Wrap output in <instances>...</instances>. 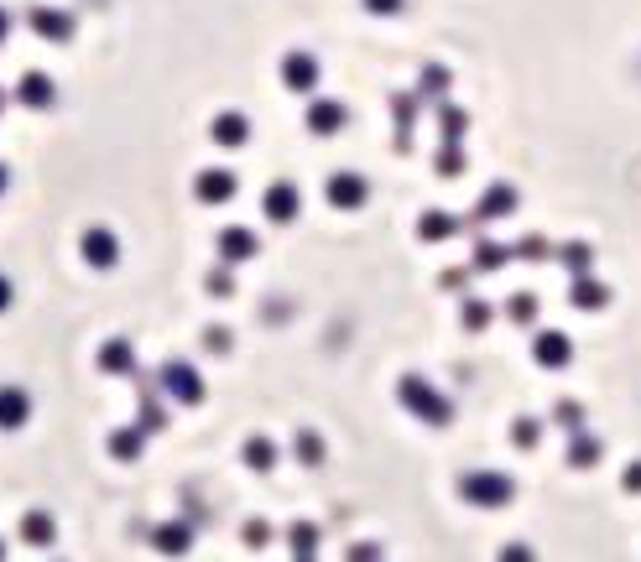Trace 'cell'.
I'll return each mask as SVG.
<instances>
[{
    "label": "cell",
    "mask_w": 641,
    "mask_h": 562,
    "mask_svg": "<svg viewBox=\"0 0 641 562\" xmlns=\"http://www.w3.org/2000/svg\"><path fill=\"white\" fill-rule=\"evenodd\" d=\"M459 495L475 505V510H501V505H511L517 484H511L506 474H495V469H469L464 479H459Z\"/></svg>",
    "instance_id": "6da1fadb"
},
{
    "label": "cell",
    "mask_w": 641,
    "mask_h": 562,
    "mask_svg": "<svg viewBox=\"0 0 641 562\" xmlns=\"http://www.w3.org/2000/svg\"><path fill=\"white\" fill-rule=\"evenodd\" d=\"M397 396H401V407H407L412 416H423L427 427H449V422H454V407H449V396H438V390H433L423 375H407Z\"/></svg>",
    "instance_id": "7a4b0ae2"
},
{
    "label": "cell",
    "mask_w": 641,
    "mask_h": 562,
    "mask_svg": "<svg viewBox=\"0 0 641 562\" xmlns=\"http://www.w3.org/2000/svg\"><path fill=\"white\" fill-rule=\"evenodd\" d=\"M156 385H162V390H167L173 401H183V407H198V401H204V381H198V370H193V365H183V359L162 365Z\"/></svg>",
    "instance_id": "3957f363"
},
{
    "label": "cell",
    "mask_w": 641,
    "mask_h": 562,
    "mask_svg": "<svg viewBox=\"0 0 641 562\" xmlns=\"http://www.w3.org/2000/svg\"><path fill=\"white\" fill-rule=\"evenodd\" d=\"M27 27L37 31L42 42H53V47H68V42H73V16L58 11V5H37V11H27Z\"/></svg>",
    "instance_id": "277c9868"
},
{
    "label": "cell",
    "mask_w": 641,
    "mask_h": 562,
    "mask_svg": "<svg viewBox=\"0 0 641 562\" xmlns=\"http://www.w3.org/2000/svg\"><path fill=\"white\" fill-rule=\"evenodd\" d=\"M16 105H27V110H53L58 105V84L42 73V68H27L21 79H16V94H11Z\"/></svg>",
    "instance_id": "5b68a950"
},
{
    "label": "cell",
    "mask_w": 641,
    "mask_h": 562,
    "mask_svg": "<svg viewBox=\"0 0 641 562\" xmlns=\"http://www.w3.org/2000/svg\"><path fill=\"white\" fill-rule=\"evenodd\" d=\"M324 198H329L339 214H355V208H366L370 182L360 178V172H334V178H329V188H324Z\"/></svg>",
    "instance_id": "8992f818"
},
{
    "label": "cell",
    "mask_w": 641,
    "mask_h": 562,
    "mask_svg": "<svg viewBox=\"0 0 641 562\" xmlns=\"http://www.w3.org/2000/svg\"><path fill=\"white\" fill-rule=\"evenodd\" d=\"M261 208H266V219L272 224H292L298 219V208H303V193H298V182L276 178L266 193H261Z\"/></svg>",
    "instance_id": "52a82bcc"
},
{
    "label": "cell",
    "mask_w": 641,
    "mask_h": 562,
    "mask_svg": "<svg viewBox=\"0 0 641 562\" xmlns=\"http://www.w3.org/2000/svg\"><path fill=\"white\" fill-rule=\"evenodd\" d=\"M318 79H324V68L313 53H287L282 58V84L292 94H318Z\"/></svg>",
    "instance_id": "ba28073f"
},
{
    "label": "cell",
    "mask_w": 641,
    "mask_h": 562,
    "mask_svg": "<svg viewBox=\"0 0 641 562\" xmlns=\"http://www.w3.org/2000/svg\"><path fill=\"white\" fill-rule=\"evenodd\" d=\"M214 245H219V266H240V261H250V256L261 250L256 230H245V224H224Z\"/></svg>",
    "instance_id": "9c48e42d"
},
{
    "label": "cell",
    "mask_w": 641,
    "mask_h": 562,
    "mask_svg": "<svg viewBox=\"0 0 641 562\" xmlns=\"http://www.w3.org/2000/svg\"><path fill=\"white\" fill-rule=\"evenodd\" d=\"M79 256H84L94 271H110L121 261V239L110 235L105 224H94V230H84V239H79Z\"/></svg>",
    "instance_id": "30bf717a"
},
{
    "label": "cell",
    "mask_w": 641,
    "mask_h": 562,
    "mask_svg": "<svg viewBox=\"0 0 641 562\" xmlns=\"http://www.w3.org/2000/svg\"><path fill=\"white\" fill-rule=\"evenodd\" d=\"M235 188H240L235 172L209 167V172H198V178H193V198H198V204H209V208H219V204H230V198H235Z\"/></svg>",
    "instance_id": "8fae6325"
},
{
    "label": "cell",
    "mask_w": 641,
    "mask_h": 562,
    "mask_svg": "<svg viewBox=\"0 0 641 562\" xmlns=\"http://www.w3.org/2000/svg\"><path fill=\"white\" fill-rule=\"evenodd\" d=\"M308 130H313V136H339V130H344V120H350V110H344V105H339V99H324V94H318V99H308Z\"/></svg>",
    "instance_id": "7c38bea8"
},
{
    "label": "cell",
    "mask_w": 641,
    "mask_h": 562,
    "mask_svg": "<svg viewBox=\"0 0 641 562\" xmlns=\"http://www.w3.org/2000/svg\"><path fill=\"white\" fill-rule=\"evenodd\" d=\"M209 136H214V147H224V151H235L250 141V120L240 115V110H219L209 125Z\"/></svg>",
    "instance_id": "4fadbf2b"
},
{
    "label": "cell",
    "mask_w": 641,
    "mask_h": 562,
    "mask_svg": "<svg viewBox=\"0 0 641 562\" xmlns=\"http://www.w3.org/2000/svg\"><path fill=\"white\" fill-rule=\"evenodd\" d=\"M27 416H31L27 385H0V432H16V427H27Z\"/></svg>",
    "instance_id": "5bb4252c"
},
{
    "label": "cell",
    "mask_w": 641,
    "mask_h": 562,
    "mask_svg": "<svg viewBox=\"0 0 641 562\" xmlns=\"http://www.w3.org/2000/svg\"><path fill=\"white\" fill-rule=\"evenodd\" d=\"M532 359L543 365V370H563L569 359H574V344H569V333H537V344H532Z\"/></svg>",
    "instance_id": "9a60e30c"
},
{
    "label": "cell",
    "mask_w": 641,
    "mask_h": 562,
    "mask_svg": "<svg viewBox=\"0 0 641 562\" xmlns=\"http://www.w3.org/2000/svg\"><path fill=\"white\" fill-rule=\"evenodd\" d=\"M152 547L167 552V558L188 552L193 547V521H162V526H152Z\"/></svg>",
    "instance_id": "2e32d148"
},
{
    "label": "cell",
    "mask_w": 641,
    "mask_h": 562,
    "mask_svg": "<svg viewBox=\"0 0 641 562\" xmlns=\"http://www.w3.org/2000/svg\"><path fill=\"white\" fill-rule=\"evenodd\" d=\"M16 532H21V541H27V547H53L58 526H53V516H47V510H27Z\"/></svg>",
    "instance_id": "e0dca14e"
},
{
    "label": "cell",
    "mask_w": 641,
    "mask_h": 562,
    "mask_svg": "<svg viewBox=\"0 0 641 562\" xmlns=\"http://www.w3.org/2000/svg\"><path fill=\"white\" fill-rule=\"evenodd\" d=\"M511 208H517V188L495 182L485 198H480V208H475V224H485V219H501V214H511Z\"/></svg>",
    "instance_id": "ac0fdd59"
},
{
    "label": "cell",
    "mask_w": 641,
    "mask_h": 562,
    "mask_svg": "<svg viewBox=\"0 0 641 562\" xmlns=\"http://www.w3.org/2000/svg\"><path fill=\"white\" fill-rule=\"evenodd\" d=\"M99 370H105V375H131V370H136V349H131L125 339H110V344L99 349Z\"/></svg>",
    "instance_id": "d6986e66"
},
{
    "label": "cell",
    "mask_w": 641,
    "mask_h": 562,
    "mask_svg": "<svg viewBox=\"0 0 641 562\" xmlns=\"http://www.w3.org/2000/svg\"><path fill=\"white\" fill-rule=\"evenodd\" d=\"M392 115H397V151H412V120H417V94H397V99H392Z\"/></svg>",
    "instance_id": "ffe728a7"
},
{
    "label": "cell",
    "mask_w": 641,
    "mask_h": 562,
    "mask_svg": "<svg viewBox=\"0 0 641 562\" xmlns=\"http://www.w3.org/2000/svg\"><path fill=\"white\" fill-rule=\"evenodd\" d=\"M569 302H574V307H584V313H600V307L611 302V292H605L600 281H589V276H574V287H569Z\"/></svg>",
    "instance_id": "44dd1931"
},
{
    "label": "cell",
    "mask_w": 641,
    "mask_h": 562,
    "mask_svg": "<svg viewBox=\"0 0 641 562\" xmlns=\"http://www.w3.org/2000/svg\"><path fill=\"white\" fill-rule=\"evenodd\" d=\"M459 230H464V224H459L454 214H438V208H433V214H423V224H417V239L438 245V239H454Z\"/></svg>",
    "instance_id": "7402d4cb"
},
{
    "label": "cell",
    "mask_w": 641,
    "mask_h": 562,
    "mask_svg": "<svg viewBox=\"0 0 641 562\" xmlns=\"http://www.w3.org/2000/svg\"><path fill=\"white\" fill-rule=\"evenodd\" d=\"M141 443H147V432H141V427H121V432H110V458L131 464V458L141 453Z\"/></svg>",
    "instance_id": "603a6c76"
},
{
    "label": "cell",
    "mask_w": 641,
    "mask_h": 562,
    "mask_svg": "<svg viewBox=\"0 0 641 562\" xmlns=\"http://www.w3.org/2000/svg\"><path fill=\"white\" fill-rule=\"evenodd\" d=\"M600 438H589V432H574V443H569V464L574 469H589V464H600Z\"/></svg>",
    "instance_id": "cb8c5ba5"
},
{
    "label": "cell",
    "mask_w": 641,
    "mask_h": 562,
    "mask_svg": "<svg viewBox=\"0 0 641 562\" xmlns=\"http://www.w3.org/2000/svg\"><path fill=\"white\" fill-rule=\"evenodd\" d=\"M276 458H282V453H276V443H272V438H250V443H245V464H250L256 474L276 469Z\"/></svg>",
    "instance_id": "d4e9b609"
},
{
    "label": "cell",
    "mask_w": 641,
    "mask_h": 562,
    "mask_svg": "<svg viewBox=\"0 0 641 562\" xmlns=\"http://www.w3.org/2000/svg\"><path fill=\"white\" fill-rule=\"evenodd\" d=\"M313 547H318V526H313V521H298V526H292V558L313 562Z\"/></svg>",
    "instance_id": "484cf974"
},
{
    "label": "cell",
    "mask_w": 641,
    "mask_h": 562,
    "mask_svg": "<svg viewBox=\"0 0 641 562\" xmlns=\"http://www.w3.org/2000/svg\"><path fill=\"white\" fill-rule=\"evenodd\" d=\"M506 318H511V323H521V328L537 323V297H532V292H517L511 302H506Z\"/></svg>",
    "instance_id": "4316f807"
},
{
    "label": "cell",
    "mask_w": 641,
    "mask_h": 562,
    "mask_svg": "<svg viewBox=\"0 0 641 562\" xmlns=\"http://www.w3.org/2000/svg\"><path fill=\"white\" fill-rule=\"evenodd\" d=\"M136 427H141L147 438L167 427V412H162V407H156V401H152V390H141V422H136Z\"/></svg>",
    "instance_id": "83f0119b"
},
{
    "label": "cell",
    "mask_w": 641,
    "mask_h": 562,
    "mask_svg": "<svg viewBox=\"0 0 641 562\" xmlns=\"http://www.w3.org/2000/svg\"><path fill=\"white\" fill-rule=\"evenodd\" d=\"M438 130H443V147H459V136H464V110L443 105V110H438Z\"/></svg>",
    "instance_id": "f1b7e54d"
},
{
    "label": "cell",
    "mask_w": 641,
    "mask_h": 562,
    "mask_svg": "<svg viewBox=\"0 0 641 562\" xmlns=\"http://www.w3.org/2000/svg\"><path fill=\"white\" fill-rule=\"evenodd\" d=\"M506 261H511V250H501V245H490V239L475 245V271H495V266H506Z\"/></svg>",
    "instance_id": "f546056e"
},
{
    "label": "cell",
    "mask_w": 641,
    "mask_h": 562,
    "mask_svg": "<svg viewBox=\"0 0 641 562\" xmlns=\"http://www.w3.org/2000/svg\"><path fill=\"white\" fill-rule=\"evenodd\" d=\"M490 318H495V313H490V302H480V297H464V328H469V333L490 328Z\"/></svg>",
    "instance_id": "4dcf8cb0"
},
{
    "label": "cell",
    "mask_w": 641,
    "mask_h": 562,
    "mask_svg": "<svg viewBox=\"0 0 641 562\" xmlns=\"http://www.w3.org/2000/svg\"><path fill=\"white\" fill-rule=\"evenodd\" d=\"M298 458H303L308 469H318V464H324V438H318V432H298Z\"/></svg>",
    "instance_id": "1f68e13d"
},
{
    "label": "cell",
    "mask_w": 641,
    "mask_h": 562,
    "mask_svg": "<svg viewBox=\"0 0 641 562\" xmlns=\"http://www.w3.org/2000/svg\"><path fill=\"white\" fill-rule=\"evenodd\" d=\"M558 261L574 271V276H589V261H595V256H589V245H563V250H558Z\"/></svg>",
    "instance_id": "d6a6232c"
},
{
    "label": "cell",
    "mask_w": 641,
    "mask_h": 562,
    "mask_svg": "<svg viewBox=\"0 0 641 562\" xmlns=\"http://www.w3.org/2000/svg\"><path fill=\"white\" fill-rule=\"evenodd\" d=\"M537 438H543V422H537V416H517L511 443H517V448H537Z\"/></svg>",
    "instance_id": "836d02e7"
},
{
    "label": "cell",
    "mask_w": 641,
    "mask_h": 562,
    "mask_svg": "<svg viewBox=\"0 0 641 562\" xmlns=\"http://www.w3.org/2000/svg\"><path fill=\"white\" fill-rule=\"evenodd\" d=\"M449 94V73L443 68H427L423 73V99H443Z\"/></svg>",
    "instance_id": "e575fe53"
},
{
    "label": "cell",
    "mask_w": 641,
    "mask_h": 562,
    "mask_svg": "<svg viewBox=\"0 0 641 562\" xmlns=\"http://www.w3.org/2000/svg\"><path fill=\"white\" fill-rule=\"evenodd\" d=\"M558 422H563V427H569V432H584V407L579 401H558Z\"/></svg>",
    "instance_id": "d590c367"
},
{
    "label": "cell",
    "mask_w": 641,
    "mask_h": 562,
    "mask_svg": "<svg viewBox=\"0 0 641 562\" xmlns=\"http://www.w3.org/2000/svg\"><path fill=\"white\" fill-rule=\"evenodd\" d=\"M438 172H443V178H459V172H464V156H459V147H438Z\"/></svg>",
    "instance_id": "8d00e7d4"
},
{
    "label": "cell",
    "mask_w": 641,
    "mask_h": 562,
    "mask_svg": "<svg viewBox=\"0 0 641 562\" xmlns=\"http://www.w3.org/2000/svg\"><path fill=\"white\" fill-rule=\"evenodd\" d=\"M511 256H527V261H537V256H552V245H548L543 235H527L517 250H511Z\"/></svg>",
    "instance_id": "74e56055"
},
{
    "label": "cell",
    "mask_w": 641,
    "mask_h": 562,
    "mask_svg": "<svg viewBox=\"0 0 641 562\" xmlns=\"http://www.w3.org/2000/svg\"><path fill=\"white\" fill-rule=\"evenodd\" d=\"M495 562H537V552H532L527 541H511V547H501V558Z\"/></svg>",
    "instance_id": "f35d334b"
},
{
    "label": "cell",
    "mask_w": 641,
    "mask_h": 562,
    "mask_svg": "<svg viewBox=\"0 0 641 562\" xmlns=\"http://www.w3.org/2000/svg\"><path fill=\"white\" fill-rule=\"evenodd\" d=\"M344 562H381V547L360 541V547H350V552H344Z\"/></svg>",
    "instance_id": "ab89813d"
},
{
    "label": "cell",
    "mask_w": 641,
    "mask_h": 562,
    "mask_svg": "<svg viewBox=\"0 0 641 562\" xmlns=\"http://www.w3.org/2000/svg\"><path fill=\"white\" fill-rule=\"evenodd\" d=\"M401 5H407V0H366V11H375V16H392Z\"/></svg>",
    "instance_id": "60d3db41"
},
{
    "label": "cell",
    "mask_w": 641,
    "mask_h": 562,
    "mask_svg": "<svg viewBox=\"0 0 641 562\" xmlns=\"http://www.w3.org/2000/svg\"><path fill=\"white\" fill-rule=\"evenodd\" d=\"M224 271H230V266H219V271L209 276V292H214V297H224V292H230V276H224Z\"/></svg>",
    "instance_id": "b9f144b4"
},
{
    "label": "cell",
    "mask_w": 641,
    "mask_h": 562,
    "mask_svg": "<svg viewBox=\"0 0 641 562\" xmlns=\"http://www.w3.org/2000/svg\"><path fill=\"white\" fill-rule=\"evenodd\" d=\"M620 484H626V495H641V464H631V469H626V479H620Z\"/></svg>",
    "instance_id": "7bdbcfd3"
},
{
    "label": "cell",
    "mask_w": 641,
    "mask_h": 562,
    "mask_svg": "<svg viewBox=\"0 0 641 562\" xmlns=\"http://www.w3.org/2000/svg\"><path fill=\"white\" fill-rule=\"evenodd\" d=\"M209 349H214V355H224V349H230V333H224V328H209Z\"/></svg>",
    "instance_id": "ee69618b"
},
{
    "label": "cell",
    "mask_w": 641,
    "mask_h": 562,
    "mask_svg": "<svg viewBox=\"0 0 641 562\" xmlns=\"http://www.w3.org/2000/svg\"><path fill=\"white\" fill-rule=\"evenodd\" d=\"M266 536H272V532H266V526H261V521H250V526H245V541H250V547H261V541H266Z\"/></svg>",
    "instance_id": "f6af8a7d"
},
{
    "label": "cell",
    "mask_w": 641,
    "mask_h": 562,
    "mask_svg": "<svg viewBox=\"0 0 641 562\" xmlns=\"http://www.w3.org/2000/svg\"><path fill=\"white\" fill-rule=\"evenodd\" d=\"M5 307H11V281L0 276V313H5Z\"/></svg>",
    "instance_id": "bcb514c9"
},
{
    "label": "cell",
    "mask_w": 641,
    "mask_h": 562,
    "mask_svg": "<svg viewBox=\"0 0 641 562\" xmlns=\"http://www.w3.org/2000/svg\"><path fill=\"white\" fill-rule=\"evenodd\" d=\"M5 37H11V16L0 11V47H5Z\"/></svg>",
    "instance_id": "7dc6e473"
},
{
    "label": "cell",
    "mask_w": 641,
    "mask_h": 562,
    "mask_svg": "<svg viewBox=\"0 0 641 562\" xmlns=\"http://www.w3.org/2000/svg\"><path fill=\"white\" fill-rule=\"evenodd\" d=\"M5 182H11V172H5V162H0V193H5Z\"/></svg>",
    "instance_id": "c3c4849f"
},
{
    "label": "cell",
    "mask_w": 641,
    "mask_h": 562,
    "mask_svg": "<svg viewBox=\"0 0 641 562\" xmlns=\"http://www.w3.org/2000/svg\"><path fill=\"white\" fill-rule=\"evenodd\" d=\"M0 562H5V541H0Z\"/></svg>",
    "instance_id": "681fc988"
},
{
    "label": "cell",
    "mask_w": 641,
    "mask_h": 562,
    "mask_svg": "<svg viewBox=\"0 0 641 562\" xmlns=\"http://www.w3.org/2000/svg\"><path fill=\"white\" fill-rule=\"evenodd\" d=\"M0 110H5V89H0Z\"/></svg>",
    "instance_id": "f907efd6"
}]
</instances>
